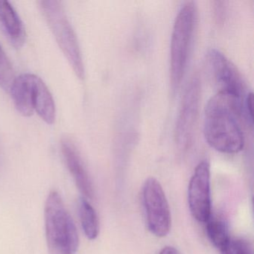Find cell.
<instances>
[{
    "mask_svg": "<svg viewBox=\"0 0 254 254\" xmlns=\"http://www.w3.org/2000/svg\"><path fill=\"white\" fill-rule=\"evenodd\" d=\"M245 101L218 92L207 102L203 133L207 143L217 151L233 154L243 149L245 136L242 123L245 121Z\"/></svg>",
    "mask_w": 254,
    "mask_h": 254,
    "instance_id": "6da1fadb",
    "label": "cell"
},
{
    "mask_svg": "<svg viewBox=\"0 0 254 254\" xmlns=\"http://www.w3.org/2000/svg\"><path fill=\"white\" fill-rule=\"evenodd\" d=\"M17 112L25 117L36 112L49 125L56 121V104L53 95L40 77L22 74L16 77L9 90Z\"/></svg>",
    "mask_w": 254,
    "mask_h": 254,
    "instance_id": "7a4b0ae2",
    "label": "cell"
},
{
    "mask_svg": "<svg viewBox=\"0 0 254 254\" xmlns=\"http://www.w3.org/2000/svg\"><path fill=\"white\" fill-rule=\"evenodd\" d=\"M46 236L49 254H73L79 246L75 223L65 209L60 194H49L44 210Z\"/></svg>",
    "mask_w": 254,
    "mask_h": 254,
    "instance_id": "3957f363",
    "label": "cell"
},
{
    "mask_svg": "<svg viewBox=\"0 0 254 254\" xmlns=\"http://www.w3.org/2000/svg\"><path fill=\"white\" fill-rule=\"evenodd\" d=\"M197 15L195 2L187 1L175 18L170 46V82L174 91L181 85L185 74Z\"/></svg>",
    "mask_w": 254,
    "mask_h": 254,
    "instance_id": "277c9868",
    "label": "cell"
},
{
    "mask_svg": "<svg viewBox=\"0 0 254 254\" xmlns=\"http://www.w3.org/2000/svg\"><path fill=\"white\" fill-rule=\"evenodd\" d=\"M40 10L76 76H85L84 62L76 34L68 19L62 2L56 0L40 1Z\"/></svg>",
    "mask_w": 254,
    "mask_h": 254,
    "instance_id": "5b68a950",
    "label": "cell"
},
{
    "mask_svg": "<svg viewBox=\"0 0 254 254\" xmlns=\"http://www.w3.org/2000/svg\"><path fill=\"white\" fill-rule=\"evenodd\" d=\"M142 199L149 231L158 238L167 236L172 225L170 208L164 190L156 178L151 177L144 183Z\"/></svg>",
    "mask_w": 254,
    "mask_h": 254,
    "instance_id": "8992f818",
    "label": "cell"
},
{
    "mask_svg": "<svg viewBox=\"0 0 254 254\" xmlns=\"http://www.w3.org/2000/svg\"><path fill=\"white\" fill-rule=\"evenodd\" d=\"M200 96V79L197 76L193 77L183 96L175 129L176 142L181 149H187L192 142L198 117Z\"/></svg>",
    "mask_w": 254,
    "mask_h": 254,
    "instance_id": "52a82bcc",
    "label": "cell"
},
{
    "mask_svg": "<svg viewBox=\"0 0 254 254\" xmlns=\"http://www.w3.org/2000/svg\"><path fill=\"white\" fill-rule=\"evenodd\" d=\"M188 203L194 219L205 223L212 215L210 165L207 160L198 163L188 187Z\"/></svg>",
    "mask_w": 254,
    "mask_h": 254,
    "instance_id": "ba28073f",
    "label": "cell"
},
{
    "mask_svg": "<svg viewBox=\"0 0 254 254\" xmlns=\"http://www.w3.org/2000/svg\"><path fill=\"white\" fill-rule=\"evenodd\" d=\"M207 58L212 75L218 87V92L245 99L248 94L246 85L240 72L231 61L215 49L209 52Z\"/></svg>",
    "mask_w": 254,
    "mask_h": 254,
    "instance_id": "9c48e42d",
    "label": "cell"
},
{
    "mask_svg": "<svg viewBox=\"0 0 254 254\" xmlns=\"http://www.w3.org/2000/svg\"><path fill=\"white\" fill-rule=\"evenodd\" d=\"M61 147L64 160L77 187L84 197L92 200L94 197V189L79 151L69 138L62 139Z\"/></svg>",
    "mask_w": 254,
    "mask_h": 254,
    "instance_id": "30bf717a",
    "label": "cell"
},
{
    "mask_svg": "<svg viewBox=\"0 0 254 254\" xmlns=\"http://www.w3.org/2000/svg\"><path fill=\"white\" fill-rule=\"evenodd\" d=\"M0 23L13 47L20 49L26 41V28L11 3L0 0Z\"/></svg>",
    "mask_w": 254,
    "mask_h": 254,
    "instance_id": "8fae6325",
    "label": "cell"
},
{
    "mask_svg": "<svg viewBox=\"0 0 254 254\" xmlns=\"http://www.w3.org/2000/svg\"><path fill=\"white\" fill-rule=\"evenodd\" d=\"M79 215L84 234L87 239L94 240L99 236V218L94 208L84 197L80 199Z\"/></svg>",
    "mask_w": 254,
    "mask_h": 254,
    "instance_id": "7c38bea8",
    "label": "cell"
},
{
    "mask_svg": "<svg viewBox=\"0 0 254 254\" xmlns=\"http://www.w3.org/2000/svg\"><path fill=\"white\" fill-rule=\"evenodd\" d=\"M206 232L212 245L221 251L230 240L228 227L224 220L210 218L206 221Z\"/></svg>",
    "mask_w": 254,
    "mask_h": 254,
    "instance_id": "4fadbf2b",
    "label": "cell"
},
{
    "mask_svg": "<svg viewBox=\"0 0 254 254\" xmlns=\"http://www.w3.org/2000/svg\"><path fill=\"white\" fill-rule=\"evenodd\" d=\"M15 78L12 64L0 46V87L9 92Z\"/></svg>",
    "mask_w": 254,
    "mask_h": 254,
    "instance_id": "5bb4252c",
    "label": "cell"
},
{
    "mask_svg": "<svg viewBox=\"0 0 254 254\" xmlns=\"http://www.w3.org/2000/svg\"><path fill=\"white\" fill-rule=\"evenodd\" d=\"M220 251L221 254H253V248L251 244L245 239L230 238L227 245Z\"/></svg>",
    "mask_w": 254,
    "mask_h": 254,
    "instance_id": "9a60e30c",
    "label": "cell"
},
{
    "mask_svg": "<svg viewBox=\"0 0 254 254\" xmlns=\"http://www.w3.org/2000/svg\"><path fill=\"white\" fill-rule=\"evenodd\" d=\"M159 254H181V253L173 247L166 246L160 251Z\"/></svg>",
    "mask_w": 254,
    "mask_h": 254,
    "instance_id": "2e32d148",
    "label": "cell"
}]
</instances>
